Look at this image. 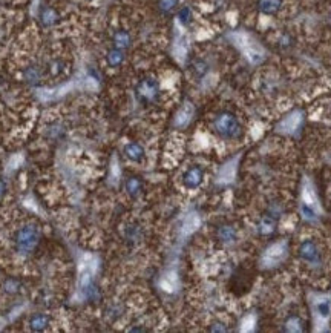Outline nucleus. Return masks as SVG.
<instances>
[{"label": "nucleus", "instance_id": "obj_1", "mask_svg": "<svg viewBox=\"0 0 331 333\" xmlns=\"http://www.w3.org/2000/svg\"><path fill=\"white\" fill-rule=\"evenodd\" d=\"M15 243H17V249L23 253H28L31 252L37 243H38V230L34 227V226H26L23 227L18 233H17V238H15Z\"/></svg>", "mask_w": 331, "mask_h": 333}, {"label": "nucleus", "instance_id": "obj_2", "mask_svg": "<svg viewBox=\"0 0 331 333\" xmlns=\"http://www.w3.org/2000/svg\"><path fill=\"white\" fill-rule=\"evenodd\" d=\"M287 252H288V246H287V243H284V241H278V243L271 244V246L265 250V253H264V256H262V263H264V266H267V267H273V266L281 264V263L285 260Z\"/></svg>", "mask_w": 331, "mask_h": 333}, {"label": "nucleus", "instance_id": "obj_3", "mask_svg": "<svg viewBox=\"0 0 331 333\" xmlns=\"http://www.w3.org/2000/svg\"><path fill=\"white\" fill-rule=\"evenodd\" d=\"M301 212L304 215L305 220H316L318 218V200L315 197V192L313 189L307 184L304 188V192H302V205H301Z\"/></svg>", "mask_w": 331, "mask_h": 333}, {"label": "nucleus", "instance_id": "obj_4", "mask_svg": "<svg viewBox=\"0 0 331 333\" xmlns=\"http://www.w3.org/2000/svg\"><path fill=\"white\" fill-rule=\"evenodd\" d=\"M215 127L217 131L220 132L222 137H235L238 135L239 132V123L238 120L235 118V115L225 112V114H221L220 117L217 118L215 121Z\"/></svg>", "mask_w": 331, "mask_h": 333}, {"label": "nucleus", "instance_id": "obj_5", "mask_svg": "<svg viewBox=\"0 0 331 333\" xmlns=\"http://www.w3.org/2000/svg\"><path fill=\"white\" fill-rule=\"evenodd\" d=\"M137 92H138V97L143 102H152L158 96V83L155 80H152V79H146L138 85Z\"/></svg>", "mask_w": 331, "mask_h": 333}, {"label": "nucleus", "instance_id": "obj_6", "mask_svg": "<svg viewBox=\"0 0 331 333\" xmlns=\"http://www.w3.org/2000/svg\"><path fill=\"white\" fill-rule=\"evenodd\" d=\"M299 253L302 256V260H305L307 263H318L319 261V252H318V247L313 241H304L301 249H299Z\"/></svg>", "mask_w": 331, "mask_h": 333}, {"label": "nucleus", "instance_id": "obj_7", "mask_svg": "<svg viewBox=\"0 0 331 333\" xmlns=\"http://www.w3.org/2000/svg\"><path fill=\"white\" fill-rule=\"evenodd\" d=\"M203 183V171L200 168H192L184 174V186L189 189H197Z\"/></svg>", "mask_w": 331, "mask_h": 333}, {"label": "nucleus", "instance_id": "obj_8", "mask_svg": "<svg viewBox=\"0 0 331 333\" xmlns=\"http://www.w3.org/2000/svg\"><path fill=\"white\" fill-rule=\"evenodd\" d=\"M282 6V0H258V9L265 15L276 14Z\"/></svg>", "mask_w": 331, "mask_h": 333}, {"label": "nucleus", "instance_id": "obj_9", "mask_svg": "<svg viewBox=\"0 0 331 333\" xmlns=\"http://www.w3.org/2000/svg\"><path fill=\"white\" fill-rule=\"evenodd\" d=\"M235 174H236V161L231 160L230 163H227L225 166H222L220 172V181L222 183H230L233 178H235Z\"/></svg>", "mask_w": 331, "mask_h": 333}, {"label": "nucleus", "instance_id": "obj_10", "mask_svg": "<svg viewBox=\"0 0 331 333\" xmlns=\"http://www.w3.org/2000/svg\"><path fill=\"white\" fill-rule=\"evenodd\" d=\"M192 114H193L192 106H190L189 103H186V105L181 108V111L178 112V115H177V118H175V124H177V126H180V127L186 126V124L190 121V118H192Z\"/></svg>", "mask_w": 331, "mask_h": 333}, {"label": "nucleus", "instance_id": "obj_11", "mask_svg": "<svg viewBox=\"0 0 331 333\" xmlns=\"http://www.w3.org/2000/svg\"><path fill=\"white\" fill-rule=\"evenodd\" d=\"M124 152H126L127 158H130L132 161H140V160L143 158V155H144L143 147H141L140 144H137V143H130V144H127L126 149H124Z\"/></svg>", "mask_w": 331, "mask_h": 333}, {"label": "nucleus", "instance_id": "obj_12", "mask_svg": "<svg viewBox=\"0 0 331 333\" xmlns=\"http://www.w3.org/2000/svg\"><path fill=\"white\" fill-rule=\"evenodd\" d=\"M161 287L164 290H167V292H173L178 287V276H177V273L170 272V273L164 275L163 280H161Z\"/></svg>", "mask_w": 331, "mask_h": 333}, {"label": "nucleus", "instance_id": "obj_13", "mask_svg": "<svg viewBox=\"0 0 331 333\" xmlns=\"http://www.w3.org/2000/svg\"><path fill=\"white\" fill-rule=\"evenodd\" d=\"M316 312L321 318H328L331 313V301L328 298H321L318 303H316Z\"/></svg>", "mask_w": 331, "mask_h": 333}, {"label": "nucleus", "instance_id": "obj_14", "mask_svg": "<svg viewBox=\"0 0 331 333\" xmlns=\"http://www.w3.org/2000/svg\"><path fill=\"white\" fill-rule=\"evenodd\" d=\"M113 42H115V45H116V48H118V49H124V48H127V46L130 45V37H129V34H127V32H124V31H120V32H116V34H115V37H113Z\"/></svg>", "mask_w": 331, "mask_h": 333}, {"label": "nucleus", "instance_id": "obj_15", "mask_svg": "<svg viewBox=\"0 0 331 333\" xmlns=\"http://www.w3.org/2000/svg\"><path fill=\"white\" fill-rule=\"evenodd\" d=\"M198 226H200V218L195 214H190L184 221V229L183 230H184V233H192Z\"/></svg>", "mask_w": 331, "mask_h": 333}, {"label": "nucleus", "instance_id": "obj_16", "mask_svg": "<svg viewBox=\"0 0 331 333\" xmlns=\"http://www.w3.org/2000/svg\"><path fill=\"white\" fill-rule=\"evenodd\" d=\"M299 117L298 115H290L284 123H282V131L284 132H291V131H295L296 127H298V124H299Z\"/></svg>", "mask_w": 331, "mask_h": 333}, {"label": "nucleus", "instance_id": "obj_17", "mask_svg": "<svg viewBox=\"0 0 331 333\" xmlns=\"http://www.w3.org/2000/svg\"><path fill=\"white\" fill-rule=\"evenodd\" d=\"M108 62H109V65L112 66H118L121 62H123V52H121V49H113V51H110L109 55H108Z\"/></svg>", "mask_w": 331, "mask_h": 333}, {"label": "nucleus", "instance_id": "obj_18", "mask_svg": "<svg viewBox=\"0 0 331 333\" xmlns=\"http://www.w3.org/2000/svg\"><path fill=\"white\" fill-rule=\"evenodd\" d=\"M220 236L222 241L230 243V241H233V239L236 238V232H235L231 227H222L220 230Z\"/></svg>", "mask_w": 331, "mask_h": 333}, {"label": "nucleus", "instance_id": "obj_19", "mask_svg": "<svg viewBox=\"0 0 331 333\" xmlns=\"http://www.w3.org/2000/svg\"><path fill=\"white\" fill-rule=\"evenodd\" d=\"M127 191L130 192V194H138V191L141 189V183H140V180H137V178H130L129 181H127Z\"/></svg>", "mask_w": 331, "mask_h": 333}, {"label": "nucleus", "instance_id": "obj_20", "mask_svg": "<svg viewBox=\"0 0 331 333\" xmlns=\"http://www.w3.org/2000/svg\"><path fill=\"white\" fill-rule=\"evenodd\" d=\"M273 226H275V221H273L271 218L265 217V218H262V221H261V227H259V230H261L262 233H268V232L273 230Z\"/></svg>", "mask_w": 331, "mask_h": 333}, {"label": "nucleus", "instance_id": "obj_21", "mask_svg": "<svg viewBox=\"0 0 331 333\" xmlns=\"http://www.w3.org/2000/svg\"><path fill=\"white\" fill-rule=\"evenodd\" d=\"M31 324H32V329L40 330V329H43V327L46 326V318H43V317H35V318L31 321Z\"/></svg>", "mask_w": 331, "mask_h": 333}, {"label": "nucleus", "instance_id": "obj_22", "mask_svg": "<svg viewBox=\"0 0 331 333\" xmlns=\"http://www.w3.org/2000/svg\"><path fill=\"white\" fill-rule=\"evenodd\" d=\"M177 3H178L177 0H161L160 6H161L163 11H170V9H173L177 6Z\"/></svg>", "mask_w": 331, "mask_h": 333}, {"label": "nucleus", "instance_id": "obj_23", "mask_svg": "<svg viewBox=\"0 0 331 333\" xmlns=\"http://www.w3.org/2000/svg\"><path fill=\"white\" fill-rule=\"evenodd\" d=\"M3 191H5V184H3V181L0 180V195L3 194Z\"/></svg>", "mask_w": 331, "mask_h": 333}]
</instances>
